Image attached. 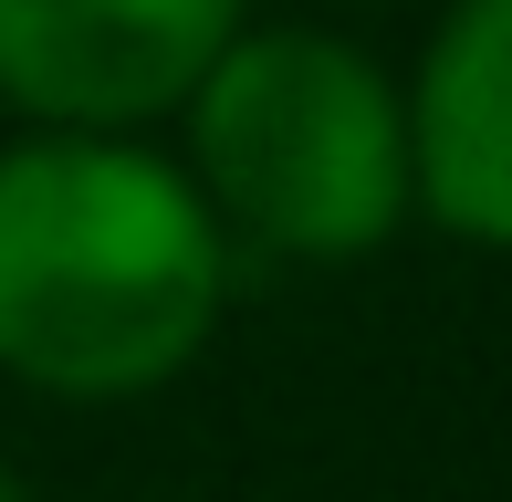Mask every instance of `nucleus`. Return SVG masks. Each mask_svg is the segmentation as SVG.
Listing matches in <instances>:
<instances>
[{"mask_svg":"<svg viewBox=\"0 0 512 502\" xmlns=\"http://www.w3.org/2000/svg\"><path fill=\"white\" fill-rule=\"evenodd\" d=\"M230 241L189 168L115 126L0 147V367L53 398L168 387L220 325Z\"/></svg>","mask_w":512,"mask_h":502,"instance_id":"1","label":"nucleus"},{"mask_svg":"<svg viewBox=\"0 0 512 502\" xmlns=\"http://www.w3.org/2000/svg\"><path fill=\"white\" fill-rule=\"evenodd\" d=\"M189 189L220 241L356 262L408 220V105L335 32H230L189 84Z\"/></svg>","mask_w":512,"mask_h":502,"instance_id":"2","label":"nucleus"},{"mask_svg":"<svg viewBox=\"0 0 512 502\" xmlns=\"http://www.w3.org/2000/svg\"><path fill=\"white\" fill-rule=\"evenodd\" d=\"M251 0H0V105L32 126H136L209 74Z\"/></svg>","mask_w":512,"mask_h":502,"instance_id":"3","label":"nucleus"},{"mask_svg":"<svg viewBox=\"0 0 512 502\" xmlns=\"http://www.w3.org/2000/svg\"><path fill=\"white\" fill-rule=\"evenodd\" d=\"M408 210L512 251V0H460L408 84Z\"/></svg>","mask_w":512,"mask_h":502,"instance_id":"4","label":"nucleus"},{"mask_svg":"<svg viewBox=\"0 0 512 502\" xmlns=\"http://www.w3.org/2000/svg\"><path fill=\"white\" fill-rule=\"evenodd\" d=\"M0 502H32V492H21V482H11V461H0Z\"/></svg>","mask_w":512,"mask_h":502,"instance_id":"5","label":"nucleus"}]
</instances>
